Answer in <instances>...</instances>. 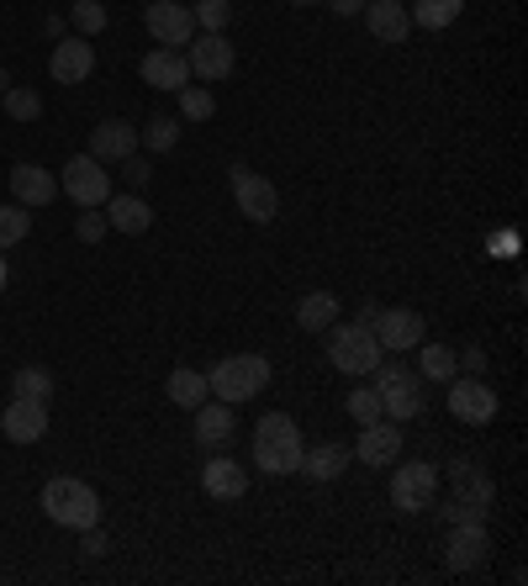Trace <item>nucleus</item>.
<instances>
[{"mask_svg":"<svg viewBox=\"0 0 528 586\" xmlns=\"http://www.w3.org/2000/svg\"><path fill=\"white\" fill-rule=\"evenodd\" d=\"M302 428H296V418H285V412H270V418H260L254 423V466L264 470V476H291V470H302Z\"/></svg>","mask_w":528,"mask_h":586,"instance_id":"nucleus-1","label":"nucleus"},{"mask_svg":"<svg viewBox=\"0 0 528 586\" xmlns=\"http://www.w3.org/2000/svg\"><path fill=\"white\" fill-rule=\"evenodd\" d=\"M323 349H327V364L339 370V375H370L375 364L387 360V349H381V339L370 333V323H333L323 328Z\"/></svg>","mask_w":528,"mask_h":586,"instance_id":"nucleus-2","label":"nucleus"},{"mask_svg":"<svg viewBox=\"0 0 528 586\" xmlns=\"http://www.w3.org/2000/svg\"><path fill=\"white\" fill-rule=\"evenodd\" d=\"M42 512L59 528L85 534V528L101 524V497H96V486L75 481V476H53V481L42 486Z\"/></svg>","mask_w":528,"mask_h":586,"instance_id":"nucleus-3","label":"nucleus"},{"mask_svg":"<svg viewBox=\"0 0 528 586\" xmlns=\"http://www.w3.org/2000/svg\"><path fill=\"white\" fill-rule=\"evenodd\" d=\"M206 385H212V397L227 407L238 402H254L264 385H270V360L264 354H227L206 370Z\"/></svg>","mask_w":528,"mask_h":586,"instance_id":"nucleus-4","label":"nucleus"},{"mask_svg":"<svg viewBox=\"0 0 528 586\" xmlns=\"http://www.w3.org/2000/svg\"><path fill=\"white\" fill-rule=\"evenodd\" d=\"M491 502H497V486L476 460H454V497L444 507V524H487Z\"/></svg>","mask_w":528,"mask_h":586,"instance_id":"nucleus-5","label":"nucleus"},{"mask_svg":"<svg viewBox=\"0 0 528 586\" xmlns=\"http://www.w3.org/2000/svg\"><path fill=\"white\" fill-rule=\"evenodd\" d=\"M439 502V470L428 460H412V466L391 470V507L397 512H428Z\"/></svg>","mask_w":528,"mask_h":586,"instance_id":"nucleus-6","label":"nucleus"},{"mask_svg":"<svg viewBox=\"0 0 528 586\" xmlns=\"http://www.w3.org/2000/svg\"><path fill=\"white\" fill-rule=\"evenodd\" d=\"M59 191L75 206H101L106 196H111V169H106L101 159H90V154H75V159L63 164Z\"/></svg>","mask_w":528,"mask_h":586,"instance_id":"nucleus-7","label":"nucleus"},{"mask_svg":"<svg viewBox=\"0 0 528 586\" xmlns=\"http://www.w3.org/2000/svg\"><path fill=\"white\" fill-rule=\"evenodd\" d=\"M233 202H238V212H244L254 227L275 223V212H281V191H275V180H264V175H254V169H244V164H233Z\"/></svg>","mask_w":528,"mask_h":586,"instance_id":"nucleus-8","label":"nucleus"},{"mask_svg":"<svg viewBox=\"0 0 528 586\" xmlns=\"http://www.w3.org/2000/svg\"><path fill=\"white\" fill-rule=\"evenodd\" d=\"M143 27H148V38L159 42V48H185V42L196 38V17H190V6H180V0H148L143 6Z\"/></svg>","mask_w":528,"mask_h":586,"instance_id":"nucleus-9","label":"nucleus"},{"mask_svg":"<svg viewBox=\"0 0 528 586\" xmlns=\"http://www.w3.org/2000/svg\"><path fill=\"white\" fill-rule=\"evenodd\" d=\"M449 412H454V423L481 428L497 418V391H491L481 375H454V381H449Z\"/></svg>","mask_w":528,"mask_h":586,"instance_id":"nucleus-10","label":"nucleus"},{"mask_svg":"<svg viewBox=\"0 0 528 586\" xmlns=\"http://www.w3.org/2000/svg\"><path fill=\"white\" fill-rule=\"evenodd\" d=\"M370 333L381 339V349H387V354H407V349L423 344L428 323L412 312V306H381V312H375V323H370Z\"/></svg>","mask_w":528,"mask_h":586,"instance_id":"nucleus-11","label":"nucleus"},{"mask_svg":"<svg viewBox=\"0 0 528 586\" xmlns=\"http://www.w3.org/2000/svg\"><path fill=\"white\" fill-rule=\"evenodd\" d=\"M491 555V534L487 524H449V539H444V566L454 576H466V570L487 566Z\"/></svg>","mask_w":528,"mask_h":586,"instance_id":"nucleus-12","label":"nucleus"},{"mask_svg":"<svg viewBox=\"0 0 528 586\" xmlns=\"http://www.w3.org/2000/svg\"><path fill=\"white\" fill-rule=\"evenodd\" d=\"M375 391H381V412H387L391 423H412V418H423L428 412V391L423 381H412V375H391V381H375Z\"/></svg>","mask_w":528,"mask_h":586,"instance_id":"nucleus-13","label":"nucleus"},{"mask_svg":"<svg viewBox=\"0 0 528 586\" xmlns=\"http://www.w3.org/2000/svg\"><path fill=\"white\" fill-rule=\"evenodd\" d=\"M185 64H190V75H202V80H227V75H233V42H227V32L190 38L185 42Z\"/></svg>","mask_w":528,"mask_h":586,"instance_id":"nucleus-14","label":"nucleus"},{"mask_svg":"<svg viewBox=\"0 0 528 586\" xmlns=\"http://www.w3.org/2000/svg\"><path fill=\"white\" fill-rule=\"evenodd\" d=\"M397 455H402V423H391V418L360 423V439H354V460L360 466H391Z\"/></svg>","mask_w":528,"mask_h":586,"instance_id":"nucleus-15","label":"nucleus"},{"mask_svg":"<svg viewBox=\"0 0 528 586\" xmlns=\"http://www.w3.org/2000/svg\"><path fill=\"white\" fill-rule=\"evenodd\" d=\"M0 433L11 445H38L48 433V402H27V397H11V407L0 412Z\"/></svg>","mask_w":528,"mask_h":586,"instance_id":"nucleus-16","label":"nucleus"},{"mask_svg":"<svg viewBox=\"0 0 528 586\" xmlns=\"http://www.w3.org/2000/svg\"><path fill=\"white\" fill-rule=\"evenodd\" d=\"M90 69H96V48L75 32V38H63V42H53V59H48V75L59 85H80V80H90Z\"/></svg>","mask_w":528,"mask_h":586,"instance_id":"nucleus-17","label":"nucleus"},{"mask_svg":"<svg viewBox=\"0 0 528 586\" xmlns=\"http://www.w3.org/2000/svg\"><path fill=\"white\" fill-rule=\"evenodd\" d=\"M202 491L212 497V502H238V497L248 491V470H244V460H227V455L206 460V466H202Z\"/></svg>","mask_w":528,"mask_h":586,"instance_id":"nucleus-18","label":"nucleus"},{"mask_svg":"<svg viewBox=\"0 0 528 586\" xmlns=\"http://www.w3.org/2000/svg\"><path fill=\"white\" fill-rule=\"evenodd\" d=\"M101 212H106V227H117V233H127V238H143V233L154 227V206L143 202L138 191H127V196H106Z\"/></svg>","mask_w":528,"mask_h":586,"instance_id":"nucleus-19","label":"nucleus"},{"mask_svg":"<svg viewBox=\"0 0 528 586\" xmlns=\"http://www.w3.org/2000/svg\"><path fill=\"white\" fill-rule=\"evenodd\" d=\"M127 154H138V127H133V121L111 117V121H101V127L90 133V159L123 164Z\"/></svg>","mask_w":528,"mask_h":586,"instance_id":"nucleus-20","label":"nucleus"},{"mask_svg":"<svg viewBox=\"0 0 528 586\" xmlns=\"http://www.w3.org/2000/svg\"><path fill=\"white\" fill-rule=\"evenodd\" d=\"M143 85H154V90H180L190 85V64H185L180 48H154L148 59H143Z\"/></svg>","mask_w":528,"mask_h":586,"instance_id":"nucleus-21","label":"nucleus"},{"mask_svg":"<svg viewBox=\"0 0 528 586\" xmlns=\"http://www.w3.org/2000/svg\"><path fill=\"white\" fill-rule=\"evenodd\" d=\"M11 196H17V206H48L59 196V180L42 164H17L11 169Z\"/></svg>","mask_w":528,"mask_h":586,"instance_id":"nucleus-22","label":"nucleus"},{"mask_svg":"<svg viewBox=\"0 0 528 586\" xmlns=\"http://www.w3.org/2000/svg\"><path fill=\"white\" fill-rule=\"evenodd\" d=\"M365 21H370V38L375 42H407L412 38V17H407L402 0H370Z\"/></svg>","mask_w":528,"mask_h":586,"instance_id":"nucleus-23","label":"nucleus"},{"mask_svg":"<svg viewBox=\"0 0 528 586\" xmlns=\"http://www.w3.org/2000/svg\"><path fill=\"white\" fill-rule=\"evenodd\" d=\"M227 439H233V407L227 402H202L196 407V445L223 449Z\"/></svg>","mask_w":528,"mask_h":586,"instance_id":"nucleus-24","label":"nucleus"},{"mask_svg":"<svg viewBox=\"0 0 528 586\" xmlns=\"http://www.w3.org/2000/svg\"><path fill=\"white\" fill-rule=\"evenodd\" d=\"M349 460H354V449L344 445H317L302 455V476H312V481H339L349 470Z\"/></svg>","mask_w":528,"mask_h":586,"instance_id":"nucleus-25","label":"nucleus"},{"mask_svg":"<svg viewBox=\"0 0 528 586\" xmlns=\"http://www.w3.org/2000/svg\"><path fill=\"white\" fill-rule=\"evenodd\" d=\"M164 391H169V402H175V407H190V412L212 397L206 375H202V370H190V364H175V370H169V381H164Z\"/></svg>","mask_w":528,"mask_h":586,"instance_id":"nucleus-26","label":"nucleus"},{"mask_svg":"<svg viewBox=\"0 0 528 586\" xmlns=\"http://www.w3.org/2000/svg\"><path fill=\"white\" fill-rule=\"evenodd\" d=\"M296 323H302L306 333L333 328V323H339V296H333V291H306L302 302H296Z\"/></svg>","mask_w":528,"mask_h":586,"instance_id":"nucleus-27","label":"nucleus"},{"mask_svg":"<svg viewBox=\"0 0 528 586\" xmlns=\"http://www.w3.org/2000/svg\"><path fill=\"white\" fill-rule=\"evenodd\" d=\"M418 370H423V381H454L460 375V360H454V349L449 344H418Z\"/></svg>","mask_w":528,"mask_h":586,"instance_id":"nucleus-28","label":"nucleus"},{"mask_svg":"<svg viewBox=\"0 0 528 586\" xmlns=\"http://www.w3.org/2000/svg\"><path fill=\"white\" fill-rule=\"evenodd\" d=\"M460 11H466V0H412V11H407V17L418 21V27H428V32H444Z\"/></svg>","mask_w":528,"mask_h":586,"instance_id":"nucleus-29","label":"nucleus"},{"mask_svg":"<svg viewBox=\"0 0 528 586\" xmlns=\"http://www.w3.org/2000/svg\"><path fill=\"white\" fill-rule=\"evenodd\" d=\"M11 397H27V402H48L53 397V375L42 364H21L11 375Z\"/></svg>","mask_w":528,"mask_h":586,"instance_id":"nucleus-30","label":"nucleus"},{"mask_svg":"<svg viewBox=\"0 0 528 586\" xmlns=\"http://www.w3.org/2000/svg\"><path fill=\"white\" fill-rule=\"evenodd\" d=\"M175 143H180V117H154V121H143L138 148H148V154H169Z\"/></svg>","mask_w":528,"mask_h":586,"instance_id":"nucleus-31","label":"nucleus"},{"mask_svg":"<svg viewBox=\"0 0 528 586\" xmlns=\"http://www.w3.org/2000/svg\"><path fill=\"white\" fill-rule=\"evenodd\" d=\"M175 96H180V121H212L217 117V101H212L206 85H180Z\"/></svg>","mask_w":528,"mask_h":586,"instance_id":"nucleus-32","label":"nucleus"},{"mask_svg":"<svg viewBox=\"0 0 528 586\" xmlns=\"http://www.w3.org/2000/svg\"><path fill=\"white\" fill-rule=\"evenodd\" d=\"M32 233V206H0V248H17Z\"/></svg>","mask_w":528,"mask_h":586,"instance_id":"nucleus-33","label":"nucleus"},{"mask_svg":"<svg viewBox=\"0 0 528 586\" xmlns=\"http://www.w3.org/2000/svg\"><path fill=\"white\" fill-rule=\"evenodd\" d=\"M0 111H6V117H17V121H38L42 117V96H38V90H27V85H11V90H6V101H0Z\"/></svg>","mask_w":528,"mask_h":586,"instance_id":"nucleus-34","label":"nucleus"},{"mask_svg":"<svg viewBox=\"0 0 528 586\" xmlns=\"http://www.w3.org/2000/svg\"><path fill=\"white\" fill-rule=\"evenodd\" d=\"M69 21H75L80 38H96V32H106V6L101 0H75V6H69Z\"/></svg>","mask_w":528,"mask_h":586,"instance_id":"nucleus-35","label":"nucleus"},{"mask_svg":"<svg viewBox=\"0 0 528 586\" xmlns=\"http://www.w3.org/2000/svg\"><path fill=\"white\" fill-rule=\"evenodd\" d=\"M190 17H196L202 32H227V21H233V0H196Z\"/></svg>","mask_w":528,"mask_h":586,"instance_id":"nucleus-36","label":"nucleus"},{"mask_svg":"<svg viewBox=\"0 0 528 586\" xmlns=\"http://www.w3.org/2000/svg\"><path fill=\"white\" fill-rule=\"evenodd\" d=\"M349 418H354V423L387 418V412H381V391H375V385H354V391H349Z\"/></svg>","mask_w":528,"mask_h":586,"instance_id":"nucleus-37","label":"nucleus"},{"mask_svg":"<svg viewBox=\"0 0 528 586\" xmlns=\"http://www.w3.org/2000/svg\"><path fill=\"white\" fill-rule=\"evenodd\" d=\"M123 180L133 185L138 196L148 191V180H154V164H148V154H127V159H123Z\"/></svg>","mask_w":528,"mask_h":586,"instance_id":"nucleus-38","label":"nucleus"},{"mask_svg":"<svg viewBox=\"0 0 528 586\" xmlns=\"http://www.w3.org/2000/svg\"><path fill=\"white\" fill-rule=\"evenodd\" d=\"M75 233H80V243H101L111 227H106V212L101 206H85L80 212V223H75Z\"/></svg>","mask_w":528,"mask_h":586,"instance_id":"nucleus-39","label":"nucleus"},{"mask_svg":"<svg viewBox=\"0 0 528 586\" xmlns=\"http://www.w3.org/2000/svg\"><path fill=\"white\" fill-rule=\"evenodd\" d=\"M85 555H90V560H101V555H106V549H111V545H106V534H101V524H96V528H85Z\"/></svg>","mask_w":528,"mask_h":586,"instance_id":"nucleus-40","label":"nucleus"},{"mask_svg":"<svg viewBox=\"0 0 528 586\" xmlns=\"http://www.w3.org/2000/svg\"><path fill=\"white\" fill-rule=\"evenodd\" d=\"M454 360H460L466 375H481V370H487V349H466V354H454Z\"/></svg>","mask_w":528,"mask_h":586,"instance_id":"nucleus-41","label":"nucleus"},{"mask_svg":"<svg viewBox=\"0 0 528 586\" xmlns=\"http://www.w3.org/2000/svg\"><path fill=\"white\" fill-rule=\"evenodd\" d=\"M333 11H339V17H360V11H365V0H333Z\"/></svg>","mask_w":528,"mask_h":586,"instance_id":"nucleus-42","label":"nucleus"},{"mask_svg":"<svg viewBox=\"0 0 528 586\" xmlns=\"http://www.w3.org/2000/svg\"><path fill=\"white\" fill-rule=\"evenodd\" d=\"M0 291H6V254H0Z\"/></svg>","mask_w":528,"mask_h":586,"instance_id":"nucleus-43","label":"nucleus"},{"mask_svg":"<svg viewBox=\"0 0 528 586\" xmlns=\"http://www.w3.org/2000/svg\"><path fill=\"white\" fill-rule=\"evenodd\" d=\"M296 6H312V0H296Z\"/></svg>","mask_w":528,"mask_h":586,"instance_id":"nucleus-44","label":"nucleus"}]
</instances>
